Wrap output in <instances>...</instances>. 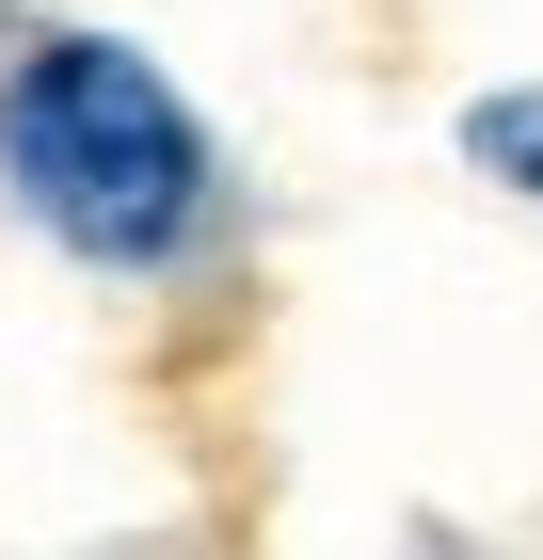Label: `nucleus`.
Wrapping results in <instances>:
<instances>
[{"label": "nucleus", "mask_w": 543, "mask_h": 560, "mask_svg": "<svg viewBox=\"0 0 543 560\" xmlns=\"http://www.w3.org/2000/svg\"><path fill=\"white\" fill-rule=\"evenodd\" d=\"M0 176L16 209L96 272H161L209 209V129L176 113V81L113 33H48L0 81Z\"/></svg>", "instance_id": "1"}, {"label": "nucleus", "mask_w": 543, "mask_h": 560, "mask_svg": "<svg viewBox=\"0 0 543 560\" xmlns=\"http://www.w3.org/2000/svg\"><path fill=\"white\" fill-rule=\"evenodd\" d=\"M463 144H480V161H511V176H543V96H496V113H463Z\"/></svg>", "instance_id": "2"}]
</instances>
